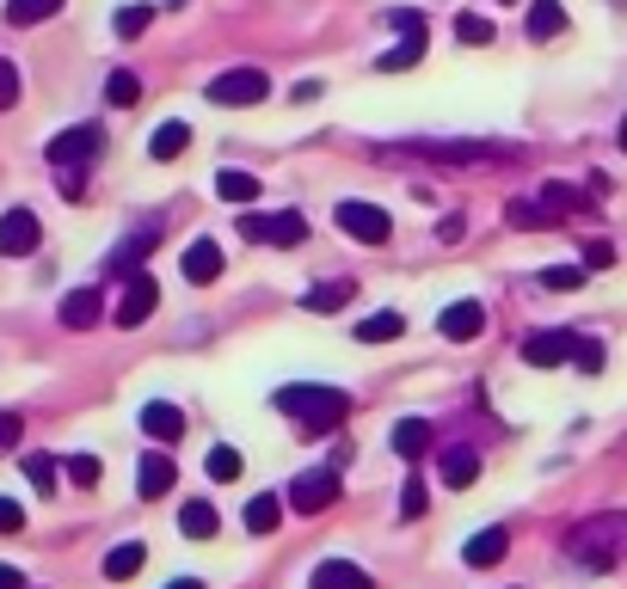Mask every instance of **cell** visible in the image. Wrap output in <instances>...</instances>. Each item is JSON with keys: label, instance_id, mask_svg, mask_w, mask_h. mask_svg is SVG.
Returning <instances> with one entry per match:
<instances>
[{"label": "cell", "instance_id": "1", "mask_svg": "<svg viewBox=\"0 0 627 589\" xmlns=\"http://www.w3.org/2000/svg\"><path fill=\"white\" fill-rule=\"evenodd\" d=\"M277 412H289V418H296L308 436H327L332 424H345L351 400H345L339 388H320V381H301V388H283V393H277Z\"/></svg>", "mask_w": 627, "mask_h": 589}, {"label": "cell", "instance_id": "2", "mask_svg": "<svg viewBox=\"0 0 627 589\" xmlns=\"http://www.w3.org/2000/svg\"><path fill=\"white\" fill-rule=\"evenodd\" d=\"M566 553H572V565H584V571H609V565H622V553H627V516H596V522L572 528Z\"/></svg>", "mask_w": 627, "mask_h": 589}, {"label": "cell", "instance_id": "3", "mask_svg": "<svg viewBox=\"0 0 627 589\" xmlns=\"http://www.w3.org/2000/svg\"><path fill=\"white\" fill-rule=\"evenodd\" d=\"M99 148H105V129L99 124H75V129H62V136H49V166L62 172V190L75 203H80V166L99 160Z\"/></svg>", "mask_w": 627, "mask_h": 589}, {"label": "cell", "instance_id": "4", "mask_svg": "<svg viewBox=\"0 0 627 589\" xmlns=\"http://www.w3.org/2000/svg\"><path fill=\"white\" fill-rule=\"evenodd\" d=\"M572 209H579V197H572L566 185H542L535 197L511 203V209H504V221H511V228H560Z\"/></svg>", "mask_w": 627, "mask_h": 589}, {"label": "cell", "instance_id": "5", "mask_svg": "<svg viewBox=\"0 0 627 589\" xmlns=\"http://www.w3.org/2000/svg\"><path fill=\"white\" fill-rule=\"evenodd\" d=\"M400 154H424L443 166H499V160H511V148H499V141H400Z\"/></svg>", "mask_w": 627, "mask_h": 589}, {"label": "cell", "instance_id": "6", "mask_svg": "<svg viewBox=\"0 0 627 589\" xmlns=\"http://www.w3.org/2000/svg\"><path fill=\"white\" fill-rule=\"evenodd\" d=\"M332 221H339V233H351L357 246H388V233H394V221L381 216L376 203H357V197L339 203V209H332Z\"/></svg>", "mask_w": 627, "mask_h": 589}, {"label": "cell", "instance_id": "7", "mask_svg": "<svg viewBox=\"0 0 627 589\" xmlns=\"http://www.w3.org/2000/svg\"><path fill=\"white\" fill-rule=\"evenodd\" d=\"M240 240H252V246H301L308 240V221L296 216V209H283V216H240Z\"/></svg>", "mask_w": 627, "mask_h": 589}, {"label": "cell", "instance_id": "8", "mask_svg": "<svg viewBox=\"0 0 627 589\" xmlns=\"http://www.w3.org/2000/svg\"><path fill=\"white\" fill-rule=\"evenodd\" d=\"M265 93H271V80L259 74V68H228V74H216V80H209V105H221V111L259 105Z\"/></svg>", "mask_w": 627, "mask_h": 589}, {"label": "cell", "instance_id": "9", "mask_svg": "<svg viewBox=\"0 0 627 589\" xmlns=\"http://www.w3.org/2000/svg\"><path fill=\"white\" fill-rule=\"evenodd\" d=\"M332 497H339V466H314V473H301L283 492V504H296L301 516H320V510H332Z\"/></svg>", "mask_w": 627, "mask_h": 589}, {"label": "cell", "instance_id": "10", "mask_svg": "<svg viewBox=\"0 0 627 589\" xmlns=\"http://www.w3.org/2000/svg\"><path fill=\"white\" fill-rule=\"evenodd\" d=\"M155 308H160V282L136 270V277L124 282V301H117V313H111V320H117V326L129 332V326H141V320H148Z\"/></svg>", "mask_w": 627, "mask_h": 589}, {"label": "cell", "instance_id": "11", "mask_svg": "<svg viewBox=\"0 0 627 589\" xmlns=\"http://www.w3.org/2000/svg\"><path fill=\"white\" fill-rule=\"evenodd\" d=\"M37 240H44V228H37L32 209H7V216H0V252H7V258H32Z\"/></svg>", "mask_w": 627, "mask_h": 589}, {"label": "cell", "instance_id": "12", "mask_svg": "<svg viewBox=\"0 0 627 589\" xmlns=\"http://www.w3.org/2000/svg\"><path fill=\"white\" fill-rule=\"evenodd\" d=\"M437 332H443L449 344L480 338V332H487V308H480V301H449V308L437 313Z\"/></svg>", "mask_w": 627, "mask_h": 589}, {"label": "cell", "instance_id": "13", "mask_svg": "<svg viewBox=\"0 0 627 589\" xmlns=\"http://www.w3.org/2000/svg\"><path fill=\"white\" fill-rule=\"evenodd\" d=\"M572 344H579V332H529L523 338V362L529 369H554V362L572 357Z\"/></svg>", "mask_w": 627, "mask_h": 589}, {"label": "cell", "instance_id": "14", "mask_svg": "<svg viewBox=\"0 0 627 589\" xmlns=\"http://www.w3.org/2000/svg\"><path fill=\"white\" fill-rule=\"evenodd\" d=\"M173 485H179V466L167 461L160 449H155V454H141V461H136V492H141V497H167Z\"/></svg>", "mask_w": 627, "mask_h": 589}, {"label": "cell", "instance_id": "15", "mask_svg": "<svg viewBox=\"0 0 627 589\" xmlns=\"http://www.w3.org/2000/svg\"><path fill=\"white\" fill-rule=\"evenodd\" d=\"M308 584L314 589H376V577L363 571V565H351V558H327V565H314Z\"/></svg>", "mask_w": 627, "mask_h": 589}, {"label": "cell", "instance_id": "16", "mask_svg": "<svg viewBox=\"0 0 627 589\" xmlns=\"http://www.w3.org/2000/svg\"><path fill=\"white\" fill-rule=\"evenodd\" d=\"M141 430L155 436V442H179V436H185V412L167 405V400H148L141 405Z\"/></svg>", "mask_w": 627, "mask_h": 589}, {"label": "cell", "instance_id": "17", "mask_svg": "<svg viewBox=\"0 0 627 589\" xmlns=\"http://www.w3.org/2000/svg\"><path fill=\"white\" fill-rule=\"evenodd\" d=\"M504 553H511V534H504V528H480V534H474V541L461 546V558H468L474 571H487V565H499Z\"/></svg>", "mask_w": 627, "mask_h": 589}, {"label": "cell", "instance_id": "18", "mask_svg": "<svg viewBox=\"0 0 627 589\" xmlns=\"http://www.w3.org/2000/svg\"><path fill=\"white\" fill-rule=\"evenodd\" d=\"M99 313H105V294H99V289H75L62 301V326L68 332H87V326H99Z\"/></svg>", "mask_w": 627, "mask_h": 589}, {"label": "cell", "instance_id": "19", "mask_svg": "<svg viewBox=\"0 0 627 589\" xmlns=\"http://www.w3.org/2000/svg\"><path fill=\"white\" fill-rule=\"evenodd\" d=\"M155 233H160V221H148V233H129L124 246L111 252V277H136V264L155 252Z\"/></svg>", "mask_w": 627, "mask_h": 589}, {"label": "cell", "instance_id": "20", "mask_svg": "<svg viewBox=\"0 0 627 589\" xmlns=\"http://www.w3.org/2000/svg\"><path fill=\"white\" fill-rule=\"evenodd\" d=\"M221 277V246L216 240H191L185 246V282H216Z\"/></svg>", "mask_w": 627, "mask_h": 589}, {"label": "cell", "instance_id": "21", "mask_svg": "<svg viewBox=\"0 0 627 589\" xmlns=\"http://www.w3.org/2000/svg\"><path fill=\"white\" fill-rule=\"evenodd\" d=\"M523 25H529L535 44H548V37H560V32H566V7H560V0H535Z\"/></svg>", "mask_w": 627, "mask_h": 589}, {"label": "cell", "instance_id": "22", "mask_svg": "<svg viewBox=\"0 0 627 589\" xmlns=\"http://www.w3.org/2000/svg\"><path fill=\"white\" fill-rule=\"evenodd\" d=\"M141 565H148V546H141V541H124V546H111L105 577H111V584H129V577H136Z\"/></svg>", "mask_w": 627, "mask_h": 589}, {"label": "cell", "instance_id": "23", "mask_svg": "<svg viewBox=\"0 0 627 589\" xmlns=\"http://www.w3.org/2000/svg\"><path fill=\"white\" fill-rule=\"evenodd\" d=\"M240 522H247V534H271V528L283 522V497L277 492H259L247 504V516H240Z\"/></svg>", "mask_w": 627, "mask_h": 589}, {"label": "cell", "instance_id": "24", "mask_svg": "<svg viewBox=\"0 0 627 589\" xmlns=\"http://www.w3.org/2000/svg\"><path fill=\"white\" fill-rule=\"evenodd\" d=\"M388 442H394V454H407V461H419V454L431 449V424H424V418L394 424V436H388Z\"/></svg>", "mask_w": 627, "mask_h": 589}, {"label": "cell", "instance_id": "25", "mask_svg": "<svg viewBox=\"0 0 627 589\" xmlns=\"http://www.w3.org/2000/svg\"><path fill=\"white\" fill-rule=\"evenodd\" d=\"M351 294H357V282H351V277L345 282H314V289H308V313H339Z\"/></svg>", "mask_w": 627, "mask_h": 589}, {"label": "cell", "instance_id": "26", "mask_svg": "<svg viewBox=\"0 0 627 589\" xmlns=\"http://www.w3.org/2000/svg\"><path fill=\"white\" fill-rule=\"evenodd\" d=\"M474 480H480V454H474V449H449V454H443V485L461 492V485H474Z\"/></svg>", "mask_w": 627, "mask_h": 589}, {"label": "cell", "instance_id": "27", "mask_svg": "<svg viewBox=\"0 0 627 589\" xmlns=\"http://www.w3.org/2000/svg\"><path fill=\"white\" fill-rule=\"evenodd\" d=\"M179 528H185L191 541H209V534H216V504H204V497H191L185 510H179Z\"/></svg>", "mask_w": 627, "mask_h": 589}, {"label": "cell", "instance_id": "28", "mask_svg": "<svg viewBox=\"0 0 627 589\" xmlns=\"http://www.w3.org/2000/svg\"><path fill=\"white\" fill-rule=\"evenodd\" d=\"M400 332H407V320H400V313H369V320H363L357 326V344H388V338H400Z\"/></svg>", "mask_w": 627, "mask_h": 589}, {"label": "cell", "instance_id": "29", "mask_svg": "<svg viewBox=\"0 0 627 589\" xmlns=\"http://www.w3.org/2000/svg\"><path fill=\"white\" fill-rule=\"evenodd\" d=\"M185 148H191V129L185 124H160L155 141H148V154H155V160H179Z\"/></svg>", "mask_w": 627, "mask_h": 589}, {"label": "cell", "instance_id": "30", "mask_svg": "<svg viewBox=\"0 0 627 589\" xmlns=\"http://www.w3.org/2000/svg\"><path fill=\"white\" fill-rule=\"evenodd\" d=\"M419 56H424V32H400V44H394L376 68H381V74H394V68H412Z\"/></svg>", "mask_w": 627, "mask_h": 589}, {"label": "cell", "instance_id": "31", "mask_svg": "<svg viewBox=\"0 0 627 589\" xmlns=\"http://www.w3.org/2000/svg\"><path fill=\"white\" fill-rule=\"evenodd\" d=\"M216 197H228V203H252L259 197V178H252V172H216Z\"/></svg>", "mask_w": 627, "mask_h": 589}, {"label": "cell", "instance_id": "32", "mask_svg": "<svg viewBox=\"0 0 627 589\" xmlns=\"http://www.w3.org/2000/svg\"><path fill=\"white\" fill-rule=\"evenodd\" d=\"M25 480H32L37 485V492H56V485H62V466H56V461H49V454H25Z\"/></svg>", "mask_w": 627, "mask_h": 589}, {"label": "cell", "instance_id": "33", "mask_svg": "<svg viewBox=\"0 0 627 589\" xmlns=\"http://www.w3.org/2000/svg\"><path fill=\"white\" fill-rule=\"evenodd\" d=\"M105 99H111V105H117V111H129V105H136V99H141V80L129 74V68H117V74L105 80Z\"/></svg>", "mask_w": 627, "mask_h": 589}, {"label": "cell", "instance_id": "34", "mask_svg": "<svg viewBox=\"0 0 627 589\" xmlns=\"http://www.w3.org/2000/svg\"><path fill=\"white\" fill-rule=\"evenodd\" d=\"M62 473H68V480L80 485V492H93V485L105 480V461H99V454H75V461H68Z\"/></svg>", "mask_w": 627, "mask_h": 589}, {"label": "cell", "instance_id": "35", "mask_svg": "<svg viewBox=\"0 0 627 589\" xmlns=\"http://www.w3.org/2000/svg\"><path fill=\"white\" fill-rule=\"evenodd\" d=\"M56 7H62V0H7V19H13V25H37V19H49Z\"/></svg>", "mask_w": 627, "mask_h": 589}, {"label": "cell", "instance_id": "36", "mask_svg": "<svg viewBox=\"0 0 627 589\" xmlns=\"http://www.w3.org/2000/svg\"><path fill=\"white\" fill-rule=\"evenodd\" d=\"M209 480L216 485H228V480H240V449H209Z\"/></svg>", "mask_w": 627, "mask_h": 589}, {"label": "cell", "instance_id": "37", "mask_svg": "<svg viewBox=\"0 0 627 589\" xmlns=\"http://www.w3.org/2000/svg\"><path fill=\"white\" fill-rule=\"evenodd\" d=\"M455 37H461V44H492V19L461 13V19H455Z\"/></svg>", "mask_w": 627, "mask_h": 589}, {"label": "cell", "instance_id": "38", "mask_svg": "<svg viewBox=\"0 0 627 589\" xmlns=\"http://www.w3.org/2000/svg\"><path fill=\"white\" fill-rule=\"evenodd\" d=\"M148 19H155V13H148V7H124V13L111 19V25H117V37H124V44H129V37H141V32H148Z\"/></svg>", "mask_w": 627, "mask_h": 589}, {"label": "cell", "instance_id": "39", "mask_svg": "<svg viewBox=\"0 0 627 589\" xmlns=\"http://www.w3.org/2000/svg\"><path fill=\"white\" fill-rule=\"evenodd\" d=\"M584 270L579 264H554V270H542V289H579Z\"/></svg>", "mask_w": 627, "mask_h": 589}, {"label": "cell", "instance_id": "40", "mask_svg": "<svg viewBox=\"0 0 627 589\" xmlns=\"http://www.w3.org/2000/svg\"><path fill=\"white\" fill-rule=\"evenodd\" d=\"M572 362H579L584 374H596V369H603V344H596V338H579V344H572Z\"/></svg>", "mask_w": 627, "mask_h": 589}, {"label": "cell", "instance_id": "41", "mask_svg": "<svg viewBox=\"0 0 627 589\" xmlns=\"http://www.w3.org/2000/svg\"><path fill=\"white\" fill-rule=\"evenodd\" d=\"M609 264H615L609 240H591V246H584V270H609Z\"/></svg>", "mask_w": 627, "mask_h": 589}, {"label": "cell", "instance_id": "42", "mask_svg": "<svg viewBox=\"0 0 627 589\" xmlns=\"http://www.w3.org/2000/svg\"><path fill=\"white\" fill-rule=\"evenodd\" d=\"M400 492H407V497H400V516H407V522H412V516H424V485H419V480H407Z\"/></svg>", "mask_w": 627, "mask_h": 589}, {"label": "cell", "instance_id": "43", "mask_svg": "<svg viewBox=\"0 0 627 589\" xmlns=\"http://www.w3.org/2000/svg\"><path fill=\"white\" fill-rule=\"evenodd\" d=\"M19 105V68L13 62H0V111Z\"/></svg>", "mask_w": 627, "mask_h": 589}, {"label": "cell", "instance_id": "44", "mask_svg": "<svg viewBox=\"0 0 627 589\" xmlns=\"http://www.w3.org/2000/svg\"><path fill=\"white\" fill-rule=\"evenodd\" d=\"M25 528V510H19L13 497H0V534H19Z\"/></svg>", "mask_w": 627, "mask_h": 589}, {"label": "cell", "instance_id": "45", "mask_svg": "<svg viewBox=\"0 0 627 589\" xmlns=\"http://www.w3.org/2000/svg\"><path fill=\"white\" fill-rule=\"evenodd\" d=\"M19 430H25V424H19L13 412H7V418H0V454H7V449H13V442H19Z\"/></svg>", "mask_w": 627, "mask_h": 589}, {"label": "cell", "instance_id": "46", "mask_svg": "<svg viewBox=\"0 0 627 589\" xmlns=\"http://www.w3.org/2000/svg\"><path fill=\"white\" fill-rule=\"evenodd\" d=\"M289 99H296V105H314V99H320V80H301V86H296Z\"/></svg>", "mask_w": 627, "mask_h": 589}, {"label": "cell", "instance_id": "47", "mask_svg": "<svg viewBox=\"0 0 627 589\" xmlns=\"http://www.w3.org/2000/svg\"><path fill=\"white\" fill-rule=\"evenodd\" d=\"M0 589H25V577H19L13 565H0Z\"/></svg>", "mask_w": 627, "mask_h": 589}, {"label": "cell", "instance_id": "48", "mask_svg": "<svg viewBox=\"0 0 627 589\" xmlns=\"http://www.w3.org/2000/svg\"><path fill=\"white\" fill-rule=\"evenodd\" d=\"M167 589H204V584H197V577H173Z\"/></svg>", "mask_w": 627, "mask_h": 589}, {"label": "cell", "instance_id": "49", "mask_svg": "<svg viewBox=\"0 0 627 589\" xmlns=\"http://www.w3.org/2000/svg\"><path fill=\"white\" fill-rule=\"evenodd\" d=\"M622 148H627V117H622Z\"/></svg>", "mask_w": 627, "mask_h": 589}]
</instances>
